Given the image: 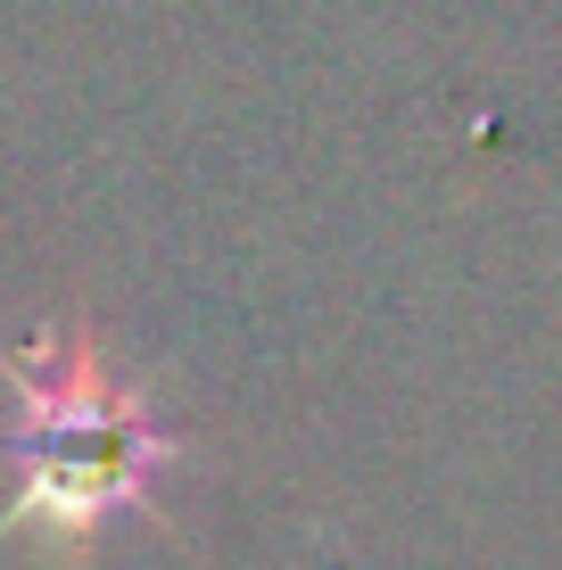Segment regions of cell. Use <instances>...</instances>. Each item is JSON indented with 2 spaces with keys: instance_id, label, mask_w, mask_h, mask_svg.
<instances>
[{
  "instance_id": "6da1fadb",
  "label": "cell",
  "mask_w": 562,
  "mask_h": 570,
  "mask_svg": "<svg viewBox=\"0 0 562 570\" xmlns=\"http://www.w3.org/2000/svg\"><path fill=\"white\" fill-rule=\"evenodd\" d=\"M0 381L17 397L9 439H0L17 471L0 538H42L58 554H83L108 521L141 513L149 488L183 463L149 389L108 356L91 314H67L26 347H0Z\"/></svg>"
}]
</instances>
